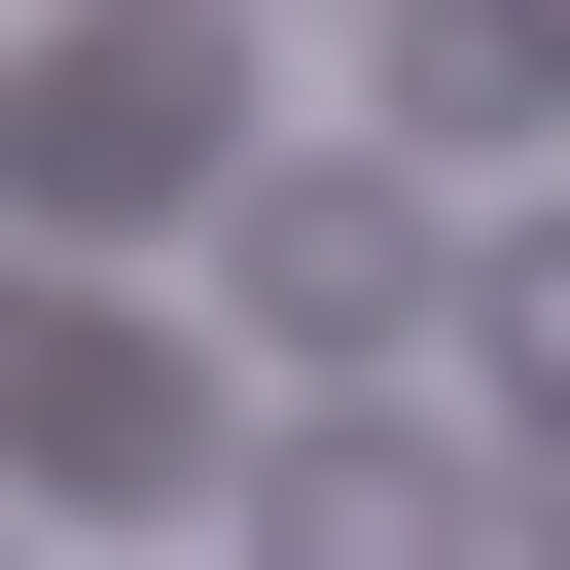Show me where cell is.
<instances>
[{
	"instance_id": "obj_1",
	"label": "cell",
	"mask_w": 570,
	"mask_h": 570,
	"mask_svg": "<svg viewBox=\"0 0 570 570\" xmlns=\"http://www.w3.org/2000/svg\"><path fill=\"white\" fill-rule=\"evenodd\" d=\"M392 285H428V178H392V142H321V178H214V321H285V356H392Z\"/></svg>"
},
{
	"instance_id": "obj_2",
	"label": "cell",
	"mask_w": 570,
	"mask_h": 570,
	"mask_svg": "<svg viewBox=\"0 0 570 570\" xmlns=\"http://www.w3.org/2000/svg\"><path fill=\"white\" fill-rule=\"evenodd\" d=\"M0 178H36V214L214 178V36H36V71H0Z\"/></svg>"
},
{
	"instance_id": "obj_3",
	"label": "cell",
	"mask_w": 570,
	"mask_h": 570,
	"mask_svg": "<svg viewBox=\"0 0 570 570\" xmlns=\"http://www.w3.org/2000/svg\"><path fill=\"white\" fill-rule=\"evenodd\" d=\"M249 570H463V463L428 428H285L249 463Z\"/></svg>"
},
{
	"instance_id": "obj_4",
	"label": "cell",
	"mask_w": 570,
	"mask_h": 570,
	"mask_svg": "<svg viewBox=\"0 0 570 570\" xmlns=\"http://www.w3.org/2000/svg\"><path fill=\"white\" fill-rule=\"evenodd\" d=\"M392 107L428 142H570V0H392Z\"/></svg>"
},
{
	"instance_id": "obj_5",
	"label": "cell",
	"mask_w": 570,
	"mask_h": 570,
	"mask_svg": "<svg viewBox=\"0 0 570 570\" xmlns=\"http://www.w3.org/2000/svg\"><path fill=\"white\" fill-rule=\"evenodd\" d=\"M0 428L107 499V463H178V356H142V321H36V356H0Z\"/></svg>"
},
{
	"instance_id": "obj_6",
	"label": "cell",
	"mask_w": 570,
	"mask_h": 570,
	"mask_svg": "<svg viewBox=\"0 0 570 570\" xmlns=\"http://www.w3.org/2000/svg\"><path fill=\"white\" fill-rule=\"evenodd\" d=\"M499 392H570V214H534V249H499Z\"/></svg>"
},
{
	"instance_id": "obj_7",
	"label": "cell",
	"mask_w": 570,
	"mask_h": 570,
	"mask_svg": "<svg viewBox=\"0 0 570 570\" xmlns=\"http://www.w3.org/2000/svg\"><path fill=\"white\" fill-rule=\"evenodd\" d=\"M534 570H570V428H534Z\"/></svg>"
},
{
	"instance_id": "obj_8",
	"label": "cell",
	"mask_w": 570,
	"mask_h": 570,
	"mask_svg": "<svg viewBox=\"0 0 570 570\" xmlns=\"http://www.w3.org/2000/svg\"><path fill=\"white\" fill-rule=\"evenodd\" d=\"M0 570H36V534H0Z\"/></svg>"
}]
</instances>
